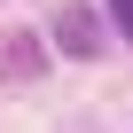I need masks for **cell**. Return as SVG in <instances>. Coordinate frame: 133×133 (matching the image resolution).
I'll list each match as a JSON object with an SVG mask.
<instances>
[{"label":"cell","instance_id":"obj_1","mask_svg":"<svg viewBox=\"0 0 133 133\" xmlns=\"http://www.w3.org/2000/svg\"><path fill=\"white\" fill-rule=\"evenodd\" d=\"M55 39H63V55H94V47H102V24H94L86 8H63V24H55Z\"/></svg>","mask_w":133,"mask_h":133},{"label":"cell","instance_id":"obj_2","mask_svg":"<svg viewBox=\"0 0 133 133\" xmlns=\"http://www.w3.org/2000/svg\"><path fill=\"white\" fill-rule=\"evenodd\" d=\"M110 8H117V24H125V31H133V0H110Z\"/></svg>","mask_w":133,"mask_h":133}]
</instances>
